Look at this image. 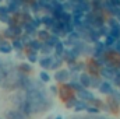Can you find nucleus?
<instances>
[{"label":"nucleus","mask_w":120,"mask_h":119,"mask_svg":"<svg viewBox=\"0 0 120 119\" xmlns=\"http://www.w3.org/2000/svg\"><path fill=\"white\" fill-rule=\"evenodd\" d=\"M6 118L7 119H24V114L21 111H8L6 114Z\"/></svg>","instance_id":"nucleus-1"},{"label":"nucleus","mask_w":120,"mask_h":119,"mask_svg":"<svg viewBox=\"0 0 120 119\" xmlns=\"http://www.w3.org/2000/svg\"><path fill=\"white\" fill-rule=\"evenodd\" d=\"M78 95H80L81 98H88V99H91V98H92V95H91V92H88L87 90H84V88L78 90Z\"/></svg>","instance_id":"nucleus-2"},{"label":"nucleus","mask_w":120,"mask_h":119,"mask_svg":"<svg viewBox=\"0 0 120 119\" xmlns=\"http://www.w3.org/2000/svg\"><path fill=\"white\" fill-rule=\"evenodd\" d=\"M56 79H57V80H67V79H68V73H67L66 70H61V71H59V73L56 74Z\"/></svg>","instance_id":"nucleus-3"},{"label":"nucleus","mask_w":120,"mask_h":119,"mask_svg":"<svg viewBox=\"0 0 120 119\" xmlns=\"http://www.w3.org/2000/svg\"><path fill=\"white\" fill-rule=\"evenodd\" d=\"M101 91L102 92H106V94H109V92H112V87H110V84H108V83H103V84H101Z\"/></svg>","instance_id":"nucleus-4"},{"label":"nucleus","mask_w":120,"mask_h":119,"mask_svg":"<svg viewBox=\"0 0 120 119\" xmlns=\"http://www.w3.org/2000/svg\"><path fill=\"white\" fill-rule=\"evenodd\" d=\"M81 83H82L84 86H87V87H88V86H91V80H90V77H88L87 74H82V76H81Z\"/></svg>","instance_id":"nucleus-5"},{"label":"nucleus","mask_w":120,"mask_h":119,"mask_svg":"<svg viewBox=\"0 0 120 119\" xmlns=\"http://www.w3.org/2000/svg\"><path fill=\"white\" fill-rule=\"evenodd\" d=\"M41 64H42L43 67H48V66H50V64H52V62H50V59H49V58H46V59H42V60H41Z\"/></svg>","instance_id":"nucleus-6"},{"label":"nucleus","mask_w":120,"mask_h":119,"mask_svg":"<svg viewBox=\"0 0 120 119\" xmlns=\"http://www.w3.org/2000/svg\"><path fill=\"white\" fill-rule=\"evenodd\" d=\"M41 77H42L43 81H48V80H49V76H48L46 73H41Z\"/></svg>","instance_id":"nucleus-7"},{"label":"nucleus","mask_w":120,"mask_h":119,"mask_svg":"<svg viewBox=\"0 0 120 119\" xmlns=\"http://www.w3.org/2000/svg\"><path fill=\"white\" fill-rule=\"evenodd\" d=\"M56 45H57V48H56V53H61V51H63L61 44H56Z\"/></svg>","instance_id":"nucleus-8"},{"label":"nucleus","mask_w":120,"mask_h":119,"mask_svg":"<svg viewBox=\"0 0 120 119\" xmlns=\"http://www.w3.org/2000/svg\"><path fill=\"white\" fill-rule=\"evenodd\" d=\"M0 51H1V52H10V46H1Z\"/></svg>","instance_id":"nucleus-9"}]
</instances>
